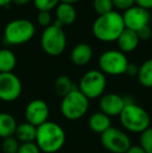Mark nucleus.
Returning a JSON list of instances; mask_svg holds the SVG:
<instances>
[{
	"label": "nucleus",
	"mask_w": 152,
	"mask_h": 153,
	"mask_svg": "<svg viewBox=\"0 0 152 153\" xmlns=\"http://www.w3.org/2000/svg\"><path fill=\"white\" fill-rule=\"evenodd\" d=\"M125 29L123 18L117 10H112L99 16L93 23L92 31L97 40L104 43L117 42L120 34Z\"/></svg>",
	"instance_id": "f257e3e1"
},
{
	"label": "nucleus",
	"mask_w": 152,
	"mask_h": 153,
	"mask_svg": "<svg viewBox=\"0 0 152 153\" xmlns=\"http://www.w3.org/2000/svg\"><path fill=\"white\" fill-rule=\"evenodd\" d=\"M66 142L65 130L55 122L47 121L37 127L35 143L41 152L56 153L64 147Z\"/></svg>",
	"instance_id": "f03ea898"
},
{
	"label": "nucleus",
	"mask_w": 152,
	"mask_h": 153,
	"mask_svg": "<svg viewBox=\"0 0 152 153\" xmlns=\"http://www.w3.org/2000/svg\"><path fill=\"white\" fill-rule=\"evenodd\" d=\"M119 117L122 126L130 132L142 133L150 127V116L148 111L132 101L128 102L126 100V104Z\"/></svg>",
	"instance_id": "7ed1b4c3"
},
{
	"label": "nucleus",
	"mask_w": 152,
	"mask_h": 153,
	"mask_svg": "<svg viewBox=\"0 0 152 153\" xmlns=\"http://www.w3.org/2000/svg\"><path fill=\"white\" fill-rule=\"evenodd\" d=\"M41 46L44 52L51 56H57L65 51L67 46V36L63 30V26L56 20L42 32Z\"/></svg>",
	"instance_id": "20e7f679"
},
{
	"label": "nucleus",
	"mask_w": 152,
	"mask_h": 153,
	"mask_svg": "<svg viewBox=\"0 0 152 153\" xmlns=\"http://www.w3.org/2000/svg\"><path fill=\"white\" fill-rule=\"evenodd\" d=\"M89 99L78 89H74L62 98V115L70 121H76L83 117L89 109Z\"/></svg>",
	"instance_id": "39448f33"
},
{
	"label": "nucleus",
	"mask_w": 152,
	"mask_h": 153,
	"mask_svg": "<svg viewBox=\"0 0 152 153\" xmlns=\"http://www.w3.org/2000/svg\"><path fill=\"white\" fill-rule=\"evenodd\" d=\"M36 27L27 19H16L6 24L3 32L4 42L8 45H22L33 38Z\"/></svg>",
	"instance_id": "423d86ee"
},
{
	"label": "nucleus",
	"mask_w": 152,
	"mask_h": 153,
	"mask_svg": "<svg viewBox=\"0 0 152 153\" xmlns=\"http://www.w3.org/2000/svg\"><path fill=\"white\" fill-rule=\"evenodd\" d=\"M105 75L100 70H90L81 77L78 90L90 100L101 97L105 91Z\"/></svg>",
	"instance_id": "0eeeda50"
},
{
	"label": "nucleus",
	"mask_w": 152,
	"mask_h": 153,
	"mask_svg": "<svg viewBox=\"0 0 152 153\" xmlns=\"http://www.w3.org/2000/svg\"><path fill=\"white\" fill-rule=\"evenodd\" d=\"M129 64L125 53L120 50H108L103 52L99 57L98 65L100 71L104 75H118L125 74L127 66Z\"/></svg>",
	"instance_id": "6e6552de"
},
{
	"label": "nucleus",
	"mask_w": 152,
	"mask_h": 153,
	"mask_svg": "<svg viewBox=\"0 0 152 153\" xmlns=\"http://www.w3.org/2000/svg\"><path fill=\"white\" fill-rule=\"evenodd\" d=\"M100 142L108 151L112 153H125L131 147V141L127 133L113 126L100 134Z\"/></svg>",
	"instance_id": "1a4fd4ad"
},
{
	"label": "nucleus",
	"mask_w": 152,
	"mask_h": 153,
	"mask_svg": "<svg viewBox=\"0 0 152 153\" xmlns=\"http://www.w3.org/2000/svg\"><path fill=\"white\" fill-rule=\"evenodd\" d=\"M22 83L13 72L0 73V100L13 102L21 96Z\"/></svg>",
	"instance_id": "9d476101"
},
{
	"label": "nucleus",
	"mask_w": 152,
	"mask_h": 153,
	"mask_svg": "<svg viewBox=\"0 0 152 153\" xmlns=\"http://www.w3.org/2000/svg\"><path fill=\"white\" fill-rule=\"evenodd\" d=\"M122 18H123L125 28L133 31H138L142 27L149 25V22H150L149 10L138 5H134L129 10H125L124 14L122 15Z\"/></svg>",
	"instance_id": "9b49d317"
},
{
	"label": "nucleus",
	"mask_w": 152,
	"mask_h": 153,
	"mask_svg": "<svg viewBox=\"0 0 152 153\" xmlns=\"http://www.w3.org/2000/svg\"><path fill=\"white\" fill-rule=\"evenodd\" d=\"M49 117V107L48 104L42 99H33L25 108V119L26 122L31 125L39 127L48 121Z\"/></svg>",
	"instance_id": "f8f14e48"
},
{
	"label": "nucleus",
	"mask_w": 152,
	"mask_h": 153,
	"mask_svg": "<svg viewBox=\"0 0 152 153\" xmlns=\"http://www.w3.org/2000/svg\"><path fill=\"white\" fill-rule=\"evenodd\" d=\"M126 104V99L116 93L102 95L99 102L100 111L108 117L120 116Z\"/></svg>",
	"instance_id": "ddd939ff"
},
{
	"label": "nucleus",
	"mask_w": 152,
	"mask_h": 153,
	"mask_svg": "<svg viewBox=\"0 0 152 153\" xmlns=\"http://www.w3.org/2000/svg\"><path fill=\"white\" fill-rule=\"evenodd\" d=\"M93 57V49L87 43L75 45L71 51V61L76 66H85L89 64Z\"/></svg>",
	"instance_id": "4468645a"
},
{
	"label": "nucleus",
	"mask_w": 152,
	"mask_h": 153,
	"mask_svg": "<svg viewBox=\"0 0 152 153\" xmlns=\"http://www.w3.org/2000/svg\"><path fill=\"white\" fill-rule=\"evenodd\" d=\"M117 43L120 51H122L123 53L132 52L138 48L140 39L136 34V31L125 28L118 38Z\"/></svg>",
	"instance_id": "2eb2a0df"
},
{
	"label": "nucleus",
	"mask_w": 152,
	"mask_h": 153,
	"mask_svg": "<svg viewBox=\"0 0 152 153\" xmlns=\"http://www.w3.org/2000/svg\"><path fill=\"white\" fill-rule=\"evenodd\" d=\"M56 21L62 26H67L71 25L75 22L77 13L73 4L65 3V2H59L56 6Z\"/></svg>",
	"instance_id": "dca6fc26"
},
{
	"label": "nucleus",
	"mask_w": 152,
	"mask_h": 153,
	"mask_svg": "<svg viewBox=\"0 0 152 153\" xmlns=\"http://www.w3.org/2000/svg\"><path fill=\"white\" fill-rule=\"evenodd\" d=\"M89 127L92 131L101 134L112 127L110 117L106 116L105 114L101 113V111L94 113L89 119Z\"/></svg>",
	"instance_id": "f3484780"
},
{
	"label": "nucleus",
	"mask_w": 152,
	"mask_h": 153,
	"mask_svg": "<svg viewBox=\"0 0 152 153\" xmlns=\"http://www.w3.org/2000/svg\"><path fill=\"white\" fill-rule=\"evenodd\" d=\"M17 121L8 113H0V137L6 139V137H14L17 129Z\"/></svg>",
	"instance_id": "a211bd4d"
},
{
	"label": "nucleus",
	"mask_w": 152,
	"mask_h": 153,
	"mask_svg": "<svg viewBox=\"0 0 152 153\" xmlns=\"http://www.w3.org/2000/svg\"><path fill=\"white\" fill-rule=\"evenodd\" d=\"M36 137H37V127L31 125L30 123L24 122L17 126L16 132H15V137L21 144L35 142Z\"/></svg>",
	"instance_id": "6ab92c4d"
},
{
	"label": "nucleus",
	"mask_w": 152,
	"mask_h": 153,
	"mask_svg": "<svg viewBox=\"0 0 152 153\" xmlns=\"http://www.w3.org/2000/svg\"><path fill=\"white\" fill-rule=\"evenodd\" d=\"M17 65V57L10 49H0V73L13 72Z\"/></svg>",
	"instance_id": "aec40b11"
},
{
	"label": "nucleus",
	"mask_w": 152,
	"mask_h": 153,
	"mask_svg": "<svg viewBox=\"0 0 152 153\" xmlns=\"http://www.w3.org/2000/svg\"><path fill=\"white\" fill-rule=\"evenodd\" d=\"M139 82L144 88H152V59H147L139 67Z\"/></svg>",
	"instance_id": "412c9836"
},
{
	"label": "nucleus",
	"mask_w": 152,
	"mask_h": 153,
	"mask_svg": "<svg viewBox=\"0 0 152 153\" xmlns=\"http://www.w3.org/2000/svg\"><path fill=\"white\" fill-rule=\"evenodd\" d=\"M74 89H75V87H74L72 80L66 75H62V76L57 77L54 82V91L57 96L62 97V98L68 95Z\"/></svg>",
	"instance_id": "4be33fe9"
},
{
	"label": "nucleus",
	"mask_w": 152,
	"mask_h": 153,
	"mask_svg": "<svg viewBox=\"0 0 152 153\" xmlns=\"http://www.w3.org/2000/svg\"><path fill=\"white\" fill-rule=\"evenodd\" d=\"M93 8L99 16L114 10L112 0H93Z\"/></svg>",
	"instance_id": "5701e85b"
},
{
	"label": "nucleus",
	"mask_w": 152,
	"mask_h": 153,
	"mask_svg": "<svg viewBox=\"0 0 152 153\" xmlns=\"http://www.w3.org/2000/svg\"><path fill=\"white\" fill-rule=\"evenodd\" d=\"M140 146L146 153H152V127H149L141 133Z\"/></svg>",
	"instance_id": "b1692460"
},
{
	"label": "nucleus",
	"mask_w": 152,
	"mask_h": 153,
	"mask_svg": "<svg viewBox=\"0 0 152 153\" xmlns=\"http://www.w3.org/2000/svg\"><path fill=\"white\" fill-rule=\"evenodd\" d=\"M20 142L15 137H6L3 139L2 142V151L3 153H18L19 147H20Z\"/></svg>",
	"instance_id": "393cba45"
},
{
	"label": "nucleus",
	"mask_w": 152,
	"mask_h": 153,
	"mask_svg": "<svg viewBox=\"0 0 152 153\" xmlns=\"http://www.w3.org/2000/svg\"><path fill=\"white\" fill-rule=\"evenodd\" d=\"M61 0H33L36 8L39 12H50L59 4Z\"/></svg>",
	"instance_id": "a878e982"
},
{
	"label": "nucleus",
	"mask_w": 152,
	"mask_h": 153,
	"mask_svg": "<svg viewBox=\"0 0 152 153\" xmlns=\"http://www.w3.org/2000/svg\"><path fill=\"white\" fill-rule=\"evenodd\" d=\"M113 6L118 10H129L130 7L136 5V0H112Z\"/></svg>",
	"instance_id": "bb28decb"
},
{
	"label": "nucleus",
	"mask_w": 152,
	"mask_h": 153,
	"mask_svg": "<svg viewBox=\"0 0 152 153\" xmlns=\"http://www.w3.org/2000/svg\"><path fill=\"white\" fill-rule=\"evenodd\" d=\"M18 153H41V150L39 149L38 145L35 142H31V143L20 144Z\"/></svg>",
	"instance_id": "cd10ccee"
},
{
	"label": "nucleus",
	"mask_w": 152,
	"mask_h": 153,
	"mask_svg": "<svg viewBox=\"0 0 152 153\" xmlns=\"http://www.w3.org/2000/svg\"><path fill=\"white\" fill-rule=\"evenodd\" d=\"M38 23L43 27H48L51 25V21H52V17L50 15V12H39L37 17Z\"/></svg>",
	"instance_id": "c85d7f7f"
},
{
	"label": "nucleus",
	"mask_w": 152,
	"mask_h": 153,
	"mask_svg": "<svg viewBox=\"0 0 152 153\" xmlns=\"http://www.w3.org/2000/svg\"><path fill=\"white\" fill-rule=\"evenodd\" d=\"M136 34H138L140 41L141 40L142 41H148L149 39L152 36V29L149 25H146V26H144L141 29H139V30L136 31Z\"/></svg>",
	"instance_id": "c756f323"
},
{
	"label": "nucleus",
	"mask_w": 152,
	"mask_h": 153,
	"mask_svg": "<svg viewBox=\"0 0 152 153\" xmlns=\"http://www.w3.org/2000/svg\"><path fill=\"white\" fill-rule=\"evenodd\" d=\"M139 72V67H136V65L132 64V62H129L127 66V69H126L125 74L129 75V76H136Z\"/></svg>",
	"instance_id": "7c9ffc66"
},
{
	"label": "nucleus",
	"mask_w": 152,
	"mask_h": 153,
	"mask_svg": "<svg viewBox=\"0 0 152 153\" xmlns=\"http://www.w3.org/2000/svg\"><path fill=\"white\" fill-rule=\"evenodd\" d=\"M136 5L149 10L152 8V0H136Z\"/></svg>",
	"instance_id": "2f4dec72"
},
{
	"label": "nucleus",
	"mask_w": 152,
	"mask_h": 153,
	"mask_svg": "<svg viewBox=\"0 0 152 153\" xmlns=\"http://www.w3.org/2000/svg\"><path fill=\"white\" fill-rule=\"evenodd\" d=\"M125 153H146V152H145L144 150L142 149V147L139 145V146H131Z\"/></svg>",
	"instance_id": "473e14b6"
},
{
	"label": "nucleus",
	"mask_w": 152,
	"mask_h": 153,
	"mask_svg": "<svg viewBox=\"0 0 152 153\" xmlns=\"http://www.w3.org/2000/svg\"><path fill=\"white\" fill-rule=\"evenodd\" d=\"M31 1H33V0H13V2L17 5H25V4H28Z\"/></svg>",
	"instance_id": "72a5a7b5"
},
{
	"label": "nucleus",
	"mask_w": 152,
	"mask_h": 153,
	"mask_svg": "<svg viewBox=\"0 0 152 153\" xmlns=\"http://www.w3.org/2000/svg\"><path fill=\"white\" fill-rule=\"evenodd\" d=\"M13 0H0V7H4V6H8Z\"/></svg>",
	"instance_id": "f704fd0d"
},
{
	"label": "nucleus",
	"mask_w": 152,
	"mask_h": 153,
	"mask_svg": "<svg viewBox=\"0 0 152 153\" xmlns=\"http://www.w3.org/2000/svg\"><path fill=\"white\" fill-rule=\"evenodd\" d=\"M78 1H80V0H61V2H65V3H69V4H74Z\"/></svg>",
	"instance_id": "c9c22d12"
}]
</instances>
